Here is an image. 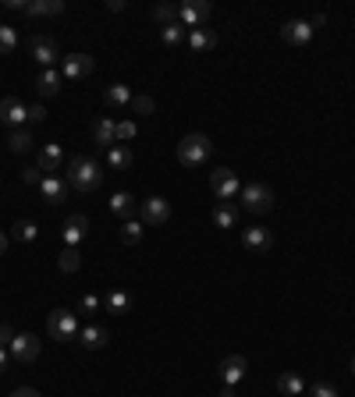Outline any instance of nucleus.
Masks as SVG:
<instances>
[{
	"mask_svg": "<svg viewBox=\"0 0 355 397\" xmlns=\"http://www.w3.org/2000/svg\"><path fill=\"white\" fill-rule=\"evenodd\" d=\"M65 181H68V188L75 195H89V192L100 188L103 171H100V163L93 156H71L68 167H65Z\"/></svg>",
	"mask_w": 355,
	"mask_h": 397,
	"instance_id": "nucleus-1",
	"label": "nucleus"
},
{
	"mask_svg": "<svg viewBox=\"0 0 355 397\" xmlns=\"http://www.w3.org/2000/svg\"><path fill=\"white\" fill-rule=\"evenodd\" d=\"M210 153H214V142L203 132H192V135H185L178 142V163L181 167H203L206 160H210Z\"/></svg>",
	"mask_w": 355,
	"mask_h": 397,
	"instance_id": "nucleus-2",
	"label": "nucleus"
},
{
	"mask_svg": "<svg viewBox=\"0 0 355 397\" xmlns=\"http://www.w3.org/2000/svg\"><path fill=\"white\" fill-rule=\"evenodd\" d=\"M238 199H242V210H249V213H266V210H274V188L263 184V181L242 184Z\"/></svg>",
	"mask_w": 355,
	"mask_h": 397,
	"instance_id": "nucleus-3",
	"label": "nucleus"
},
{
	"mask_svg": "<svg viewBox=\"0 0 355 397\" xmlns=\"http://www.w3.org/2000/svg\"><path fill=\"white\" fill-rule=\"evenodd\" d=\"M47 333L54 341H75L78 337V316L75 312H68V309H54L50 312V320H47Z\"/></svg>",
	"mask_w": 355,
	"mask_h": 397,
	"instance_id": "nucleus-4",
	"label": "nucleus"
},
{
	"mask_svg": "<svg viewBox=\"0 0 355 397\" xmlns=\"http://www.w3.org/2000/svg\"><path fill=\"white\" fill-rule=\"evenodd\" d=\"M210 188H214L217 202H235V195L242 192V181H238V174L231 171V167H217V171L210 174Z\"/></svg>",
	"mask_w": 355,
	"mask_h": 397,
	"instance_id": "nucleus-5",
	"label": "nucleus"
},
{
	"mask_svg": "<svg viewBox=\"0 0 355 397\" xmlns=\"http://www.w3.org/2000/svg\"><path fill=\"white\" fill-rule=\"evenodd\" d=\"M214 14V4L210 0H189V4H178V22L185 25V29H203V22Z\"/></svg>",
	"mask_w": 355,
	"mask_h": 397,
	"instance_id": "nucleus-6",
	"label": "nucleus"
},
{
	"mask_svg": "<svg viewBox=\"0 0 355 397\" xmlns=\"http://www.w3.org/2000/svg\"><path fill=\"white\" fill-rule=\"evenodd\" d=\"M29 53L36 57V64H43V71H47V68H57V60H60V47H57L54 36H32Z\"/></svg>",
	"mask_w": 355,
	"mask_h": 397,
	"instance_id": "nucleus-7",
	"label": "nucleus"
},
{
	"mask_svg": "<svg viewBox=\"0 0 355 397\" xmlns=\"http://www.w3.org/2000/svg\"><path fill=\"white\" fill-rule=\"evenodd\" d=\"M8 351H11V359L18 365H32L39 359V341L32 337V333H14V341H11Z\"/></svg>",
	"mask_w": 355,
	"mask_h": 397,
	"instance_id": "nucleus-8",
	"label": "nucleus"
},
{
	"mask_svg": "<svg viewBox=\"0 0 355 397\" xmlns=\"http://www.w3.org/2000/svg\"><path fill=\"white\" fill-rule=\"evenodd\" d=\"M93 68H96V60H93L89 53H68V57H65V68H60V75H65L68 82H82L86 75H93Z\"/></svg>",
	"mask_w": 355,
	"mask_h": 397,
	"instance_id": "nucleus-9",
	"label": "nucleus"
},
{
	"mask_svg": "<svg viewBox=\"0 0 355 397\" xmlns=\"http://www.w3.org/2000/svg\"><path fill=\"white\" fill-rule=\"evenodd\" d=\"M142 220L150 224V227L167 224V220H171V202H167L163 195H150V199L142 202Z\"/></svg>",
	"mask_w": 355,
	"mask_h": 397,
	"instance_id": "nucleus-10",
	"label": "nucleus"
},
{
	"mask_svg": "<svg viewBox=\"0 0 355 397\" xmlns=\"http://www.w3.org/2000/svg\"><path fill=\"white\" fill-rule=\"evenodd\" d=\"M86 234H89V217H82V213L68 217V220H65V227H60V238H65V248H78Z\"/></svg>",
	"mask_w": 355,
	"mask_h": 397,
	"instance_id": "nucleus-11",
	"label": "nucleus"
},
{
	"mask_svg": "<svg viewBox=\"0 0 355 397\" xmlns=\"http://www.w3.org/2000/svg\"><path fill=\"white\" fill-rule=\"evenodd\" d=\"M281 39L291 47H306L309 39H312V25L306 22V18H291V22L281 25Z\"/></svg>",
	"mask_w": 355,
	"mask_h": 397,
	"instance_id": "nucleus-12",
	"label": "nucleus"
},
{
	"mask_svg": "<svg viewBox=\"0 0 355 397\" xmlns=\"http://www.w3.org/2000/svg\"><path fill=\"white\" fill-rule=\"evenodd\" d=\"M0 121L14 124V128H22V124L29 121V107H25L18 96H4V99H0Z\"/></svg>",
	"mask_w": 355,
	"mask_h": 397,
	"instance_id": "nucleus-13",
	"label": "nucleus"
},
{
	"mask_svg": "<svg viewBox=\"0 0 355 397\" xmlns=\"http://www.w3.org/2000/svg\"><path fill=\"white\" fill-rule=\"evenodd\" d=\"M245 369H249L245 354H227V359L220 362V380H224V387H238L242 376H245Z\"/></svg>",
	"mask_w": 355,
	"mask_h": 397,
	"instance_id": "nucleus-14",
	"label": "nucleus"
},
{
	"mask_svg": "<svg viewBox=\"0 0 355 397\" xmlns=\"http://www.w3.org/2000/svg\"><path fill=\"white\" fill-rule=\"evenodd\" d=\"M36 167H39L43 174H57V171H65V153H60V145H57V142L43 145V149H39V156H36Z\"/></svg>",
	"mask_w": 355,
	"mask_h": 397,
	"instance_id": "nucleus-15",
	"label": "nucleus"
},
{
	"mask_svg": "<svg viewBox=\"0 0 355 397\" xmlns=\"http://www.w3.org/2000/svg\"><path fill=\"white\" fill-rule=\"evenodd\" d=\"M39 192H43V199L50 206H60L68 195V181L65 178H57V174H43V181H39Z\"/></svg>",
	"mask_w": 355,
	"mask_h": 397,
	"instance_id": "nucleus-16",
	"label": "nucleus"
},
{
	"mask_svg": "<svg viewBox=\"0 0 355 397\" xmlns=\"http://www.w3.org/2000/svg\"><path fill=\"white\" fill-rule=\"evenodd\" d=\"M242 245L249 248V252H270L274 234H270L266 227H245V231H242Z\"/></svg>",
	"mask_w": 355,
	"mask_h": 397,
	"instance_id": "nucleus-17",
	"label": "nucleus"
},
{
	"mask_svg": "<svg viewBox=\"0 0 355 397\" xmlns=\"http://www.w3.org/2000/svg\"><path fill=\"white\" fill-rule=\"evenodd\" d=\"M93 142L103 145V149H111V145L117 142V121H111V117H96V121H93Z\"/></svg>",
	"mask_w": 355,
	"mask_h": 397,
	"instance_id": "nucleus-18",
	"label": "nucleus"
},
{
	"mask_svg": "<svg viewBox=\"0 0 355 397\" xmlns=\"http://www.w3.org/2000/svg\"><path fill=\"white\" fill-rule=\"evenodd\" d=\"M60 82H65L60 68H47L43 75L36 78V93H39V96H57V93H60Z\"/></svg>",
	"mask_w": 355,
	"mask_h": 397,
	"instance_id": "nucleus-19",
	"label": "nucleus"
},
{
	"mask_svg": "<svg viewBox=\"0 0 355 397\" xmlns=\"http://www.w3.org/2000/svg\"><path fill=\"white\" fill-rule=\"evenodd\" d=\"M277 390H281L284 397H302V394H306V380H302L299 372H291V369H288V372L277 376Z\"/></svg>",
	"mask_w": 355,
	"mask_h": 397,
	"instance_id": "nucleus-20",
	"label": "nucleus"
},
{
	"mask_svg": "<svg viewBox=\"0 0 355 397\" xmlns=\"http://www.w3.org/2000/svg\"><path fill=\"white\" fill-rule=\"evenodd\" d=\"M103 309L114 312V316H124V312H132V295H128V291H121V287H114L111 295L103 298Z\"/></svg>",
	"mask_w": 355,
	"mask_h": 397,
	"instance_id": "nucleus-21",
	"label": "nucleus"
},
{
	"mask_svg": "<svg viewBox=\"0 0 355 397\" xmlns=\"http://www.w3.org/2000/svg\"><path fill=\"white\" fill-rule=\"evenodd\" d=\"M214 224L220 227V231H227V227H238V206H235V202H217V206H214Z\"/></svg>",
	"mask_w": 355,
	"mask_h": 397,
	"instance_id": "nucleus-22",
	"label": "nucleus"
},
{
	"mask_svg": "<svg viewBox=\"0 0 355 397\" xmlns=\"http://www.w3.org/2000/svg\"><path fill=\"white\" fill-rule=\"evenodd\" d=\"M25 14H32V18L65 14V0H32V4H25Z\"/></svg>",
	"mask_w": 355,
	"mask_h": 397,
	"instance_id": "nucleus-23",
	"label": "nucleus"
},
{
	"mask_svg": "<svg viewBox=\"0 0 355 397\" xmlns=\"http://www.w3.org/2000/svg\"><path fill=\"white\" fill-rule=\"evenodd\" d=\"M78 337H82V344H86L89 351H100V348H107L111 333L103 326H86V330H78Z\"/></svg>",
	"mask_w": 355,
	"mask_h": 397,
	"instance_id": "nucleus-24",
	"label": "nucleus"
},
{
	"mask_svg": "<svg viewBox=\"0 0 355 397\" xmlns=\"http://www.w3.org/2000/svg\"><path fill=\"white\" fill-rule=\"evenodd\" d=\"M189 47H192L196 53L214 50V47H217V32H214V29H192V32H189Z\"/></svg>",
	"mask_w": 355,
	"mask_h": 397,
	"instance_id": "nucleus-25",
	"label": "nucleus"
},
{
	"mask_svg": "<svg viewBox=\"0 0 355 397\" xmlns=\"http://www.w3.org/2000/svg\"><path fill=\"white\" fill-rule=\"evenodd\" d=\"M103 103H107V107H132V89L121 86V82H114V86L103 93Z\"/></svg>",
	"mask_w": 355,
	"mask_h": 397,
	"instance_id": "nucleus-26",
	"label": "nucleus"
},
{
	"mask_svg": "<svg viewBox=\"0 0 355 397\" xmlns=\"http://www.w3.org/2000/svg\"><path fill=\"white\" fill-rule=\"evenodd\" d=\"M132 210H135V199H132L128 192H114V195H111V213H114V217H124V220H128Z\"/></svg>",
	"mask_w": 355,
	"mask_h": 397,
	"instance_id": "nucleus-27",
	"label": "nucleus"
},
{
	"mask_svg": "<svg viewBox=\"0 0 355 397\" xmlns=\"http://www.w3.org/2000/svg\"><path fill=\"white\" fill-rule=\"evenodd\" d=\"M181 39H185V25H181V22L160 25V43H163V47H178Z\"/></svg>",
	"mask_w": 355,
	"mask_h": 397,
	"instance_id": "nucleus-28",
	"label": "nucleus"
},
{
	"mask_svg": "<svg viewBox=\"0 0 355 397\" xmlns=\"http://www.w3.org/2000/svg\"><path fill=\"white\" fill-rule=\"evenodd\" d=\"M107 160H111V167H117V171H128V167H132V149H124V145H111Z\"/></svg>",
	"mask_w": 355,
	"mask_h": 397,
	"instance_id": "nucleus-29",
	"label": "nucleus"
},
{
	"mask_svg": "<svg viewBox=\"0 0 355 397\" xmlns=\"http://www.w3.org/2000/svg\"><path fill=\"white\" fill-rule=\"evenodd\" d=\"M14 47H18V29L14 25H0V57L14 53Z\"/></svg>",
	"mask_w": 355,
	"mask_h": 397,
	"instance_id": "nucleus-30",
	"label": "nucleus"
},
{
	"mask_svg": "<svg viewBox=\"0 0 355 397\" xmlns=\"http://www.w3.org/2000/svg\"><path fill=\"white\" fill-rule=\"evenodd\" d=\"M121 241L124 245H139L142 241V224L139 220H124L121 224Z\"/></svg>",
	"mask_w": 355,
	"mask_h": 397,
	"instance_id": "nucleus-31",
	"label": "nucleus"
},
{
	"mask_svg": "<svg viewBox=\"0 0 355 397\" xmlns=\"http://www.w3.org/2000/svg\"><path fill=\"white\" fill-rule=\"evenodd\" d=\"M57 266L65 269V274H75V269L82 266V256H78V248H65V252H60V259H57Z\"/></svg>",
	"mask_w": 355,
	"mask_h": 397,
	"instance_id": "nucleus-32",
	"label": "nucleus"
},
{
	"mask_svg": "<svg viewBox=\"0 0 355 397\" xmlns=\"http://www.w3.org/2000/svg\"><path fill=\"white\" fill-rule=\"evenodd\" d=\"M153 18H157L160 25L178 22V4H157V8H153Z\"/></svg>",
	"mask_w": 355,
	"mask_h": 397,
	"instance_id": "nucleus-33",
	"label": "nucleus"
},
{
	"mask_svg": "<svg viewBox=\"0 0 355 397\" xmlns=\"http://www.w3.org/2000/svg\"><path fill=\"white\" fill-rule=\"evenodd\" d=\"M8 142H11V149H14V153H29V149H32V135H29L25 128H18Z\"/></svg>",
	"mask_w": 355,
	"mask_h": 397,
	"instance_id": "nucleus-34",
	"label": "nucleus"
},
{
	"mask_svg": "<svg viewBox=\"0 0 355 397\" xmlns=\"http://www.w3.org/2000/svg\"><path fill=\"white\" fill-rule=\"evenodd\" d=\"M36 234H39V227H36L32 220H18V224H14V238H18V241H36Z\"/></svg>",
	"mask_w": 355,
	"mask_h": 397,
	"instance_id": "nucleus-35",
	"label": "nucleus"
},
{
	"mask_svg": "<svg viewBox=\"0 0 355 397\" xmlns=\"http://www.w3.org/2000/svg\"><path fill=\"white\" fill-rule=\"evenodd\" d=\"M132 110L142 114V117H150L157 110V103H153V96H132Z\"/></svg>",
	"mask_w": 355,
	"mask_h": 397,
	"instance_id": "nucleus-36",
	"label": "nucleus"
},
{
	"mask_svg": "<svg viewBox=\"0 0 355 397\" xmlns=\"http://www.w3.org/2000/svg\"><path fill=\"white\" fill-rule=\"evenodd\" d=\"M309 397H341V394H338V387H334V383H312Z\"/></svg>",
	"mask_w": 355,
	"mask_h": 397,
	"instance_id": "nucleus-37",
	"label": "nucleus"
},
{
	"mask_svg": "<svg viewBox=\"0 0 355 397\" xmlns=\"http://www.w3.org/2000/svg\"><path fill=\"white\" fill-rule=\"evenodd\" d=\"M135 132H139L135 121H117V142L121 139H135Z\"/></svg>",
	"mask_w": 355,
	"mask_h": 397,
	"instance_id": "nucleus-38",
	"label": "nucleus"
},
{
	"mask_svg": "<svg viewBox=\"0 0 355 397\" xmlns=\"http://www.w3.org/2000/svg\"><path fill=\"white\" fill-rule=\"evenodd\" d=\"M100 305H103V302H100L96 295H82V298H78V309H82V312H96Z\"/></svg>",
	"mask_w": 355,
	"mask_h": 397,
	"instance_id": "nucleus-39",
	"label": "nucleus"
},
{
	"mask_svg": "<svg viewBox=\"0 0 355 397\" xmlns=\"http://www.w3.org/2000/svg\"><path fill=\"white\" fill-rule=\"evenodd\" d=\"M22 181L25 184H39V181H43V171H39V167H29V171L22 174Z\"/></svg>",
	"mask_w": 355,
	"mask_h": 397,
	"instance_id": "nucleus-40",
	"label": "nucleus"
},
{
	"mask_svg": "<svg viewBox=\"0 0 355 397\" xmlns=\"http://www.w3.org/2000/svg\"><path fill=\"white\" fill-rule=\"evenodd\" d=\"M11 341H14L11 326H8V323H0V348H11Z\"/></svg>",
	"mask_w": 355,
	"mask_h": 397,
	"instance_id": "nucleus-41",
	"label": "nucleus"
},
{
	"mask_svg": "<svg viewBox=\"0 0 355 397\" xmlns=\"http://www.w3.org/2000/svg\"><path fill=\"white\" fill-rule=\"evenodd\" d=\"M29 121H32V124L47 121V107H39V103H36V107H29Z\"/></svg>",
	"mask_w": 355,
	"mask_h": 397,
	"instance_id": "nucleus-42",
	"label": "nucleus"
},
{
	"mask_svg": "<svg viewBox=\"0 0 355 397\" xmlns=\"http://www.w3.org/2000/svg\"><path fill=\"white\" fill-rule=\"evenodd\" d=\"M309 25H312V32L323 29V25H327V14H312V18H309Z\"/></svg>",
	"mask_w": 355,
	"mask_h": 397,
	"instance_id": "nucleus-43",
	"label": "nucleus"
},
{
	"mask_svg": "<svg viewBox=\"0 0 355 397\" xmlns=\"http://www.w3.org/2000/svg\"><path fill=\"white\" fill-rule=\"evenodd\" d=\"M11 397H39V390H32V387H18Z\"/></svg>",
	"mask_w": 355,
	"mask_h": 397,
	"instance_id": "nucleus-44",
	"label": "nucleus"
},
{
	"mask_svg": "<svg viewBox=\"0 0 355 397\" xmlns=\"http://www.w3.org/2000/svg\"><path fill=\"white\" fill-rule=\"evenodd\" d=\"M8 369V348H0V372Z\"/></svg>",
	"mask_w": 355,
	"mask_h": 397,
	"instance_id": "nucleus-45",
	"label": "nucleus"
},
{
	"mask_svg": "<svg viewBox=\"0 0 355 397\" xmlns=\"http://www.w3.org/2000/svg\"><path fill=\"white\" fill-rule=\"evenodd\" d=\"M4 252H8V234L0 231V256H4Z\"/></svg>",
	"mask_w": 355,
	"mask_h": 397,
	"instance_id": "nucleus-46",
	"label": "nucleus"
},
{
	"mask_svg": "<svg viewBox=\"0 0 355 397\" xmlns=\"http://www.w3.org/2000/svg\"><path fill=\"white\" fill-rule=\"evenodd\" d=\"M220 397H238V394H235V387H224V390H220Z\"/></svg>",
	"mask_w": 355,
	"mask_h": 397,
	"instance_id": "nucleus-47",
	"label": "nucleus"
},
{
	"mask_svg": "<svg viewBox=\"0 0 355 397\" xmlns=\"http://www.w3.org/2000/svg\"><path fill=\"white\" fill-rule=\"evenodd\" d=\"M352 372H355V359H352Z\"/></svg>",
	"mask_w": 355,
	"mask_h": 397,
	"instance_id": "nucleus-48",
	"label": "nucleus"
}]
</instances>
